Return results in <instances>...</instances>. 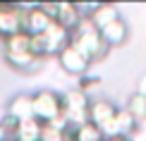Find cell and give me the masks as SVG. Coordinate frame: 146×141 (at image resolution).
<instances>
[{
	"instance_id": "cell-1",
	"label": "cell",
	"mask_w": 146,
	"mask_h": 141,
	"mask_svg": "<svg viewBox=\"0 0 146 141\" xmlns=\"http://www.w3.org/2000/svg\"><path fill=\"white\" fill-rule=\"evenodd\" d=\"M70 46H74L79 53H84L91 62L96 60H103L108 53V46L103 43L101 38V31L94 26L91 19H82L77 24V29L70 34Z\"/></svg>"
},
{
	"instance_id": "cell-2",
	"label": "cell",
	"mask_w": 146,
	"mask_h": 141,
	"mask_svg": "<svg viewBox=\"0 0 146 141\" xmlns=\"http://www.w3.org/2000/svg\"><path fill=\"white\" fill-rule=\"evenodd\" d=\"M89 105H91V98L86 93H82L79 89H72L67 93H62V115L67 117L72 129L89 122Z\"/></svg>"
},
{
	"instance_id": "cell-3",
	"label": "cell",
	"mask_w": 146,
	"mask_h": 141,
	"mask_svg": "<svg viewBox=\"0 0 146 141\" xmlns=\"http://www.w3.org/2000/svg\"><path fill=\"white\" fill-rule=\"evenodd\" d=\"M31 98H34V117L38 122H43V124L53 122L62 113V96L50 89L36 91V93H31Z\"/></svg>"
},
{
	"instance_id": "cell-4",
	"label": "cell",
	"mask_w": 146,
	"mask_h": 141,
	"mask_svg": "<svg viewBox=\"0 0 146 141\" xmlns=\"http://www.w3.org/2000/svg\"><path fill=\"white\" fill-rule=\"evenodd\" d=\"M22 31L29 36H41L48 31V26L53 24V19L43 12L41 5H22Z\"/></svg>"
},
{
	"instance_id": "cell-5",
	"label": "cell",
	"mask_w": 146,
	"mask_h": 141,
	"mask_svg": "<svg viewBox=\"0 0 146 141\" xmlns=\"http://www.w3.org/2000/svg\"><path fill=\"white\" fill-rule=\"evenodd\" d=\"M22 5L15 3H0V38H10V36L22 31Z\"/></svg>"
},
{
	"instance_id": "cell-6",
	"label": "cell",
	"mask_w": 146,
	"mask_h": 141,
	"mask_svg": "<svg viewBox=\"0 0 146 141\" xmlns=\"http://www.w3.org/2000/svg\"><path fill=\"white\" fill-rule=\"evenodd\" d=\"M58 60H60V67H62L67 74L79 77V79L86 77V72H89V67H91V60H89L84 53H79L74 46L62 48V53L58 55Z\"/></svg>"
},
{
	"instance_id": "cell-7",
	"label": "cell",
	"mask_w": 146,
	"mask_h": 141,
	"mask_svg": "<svg viewBox=\"0 0 146 141\" xmlns=\"http://www.w3.org/2000/svg\"><path fill=\"white\" fill-rule=\"evenodd\" d=\"M41 38H43V46H46V58H50V55L58 58L62 53V48L70 46V31L65 26H60L58 22H53L48 26V31L41 34Z\"/></svg>"
},
{
	"instance_id": "cell-8",
	"label": "cell",
	"mask_w": 146,
	"mask_h": 141,
	"mask_svg": "<svg viewBox=\"0 0 146 141\" xmlns=\"http://www.w3.org/2000/svg\"><path fill=\"white\" fill-rule=\"evenodd\" d=\"M115 113H117V105L113 101H108V98H94L91 105H89V122L101 129L103 124H108L115 117Z\"/></svg>"
},
{
	"instance_id": "cell-9",
	"label": "cell",
	"mask_w": 146,
	"mask_h": 141,
	"mask_svg": "<svg viewBox=\"0 0 146 141\" xmlns=\"http://www.w3.org/2000/svg\"><path fill=\"white\" fill-rule=\"evenodd\" d=\"M7 117L12 122H24L34 117V98L31 93H17L7 105Z\"/></svg>"
},
{
	"instance_id": "cell-10",
	"label": "cell",
	"mask_w": 146,
	"mask_h": 141,
	"mask_svg": "<svg viewBox=\"0 0 146 141\" xmlns=\"http://www.w3.org/2000/svg\"><path fill=\"white\" fill-rule=\"evenodd\" d=\"M41 136H43V122H38L36 117L17 122L10 134L12 141H41Z\"/></svg>"
},
{
	"instance_id": "cell-11",
	"label": "cell",
	"mask_w": 146,
	"mask_h": 141,
	"mask_svg": "<svg viewBox=\"0 0 146 141\" xmlns=\"http://www.w3.org/2000/svg\"><path fill=\"white\" fill-rule=\"evenodd\" d=\"M82 19H84V17L79 15L77 3H58V15H55V22L60 24V26H65L70 34L77 29V24L82 22Z\"/></svg>"
},
{
	"instance_id": "cell-12",
	"label": "cell",
	"mask_w": 146,
	"mask_h": 141,
	"mask_svg": "<svg viewBox=\"0 0 146 141\" xmlns=\"http://www.w3.org/2000/svg\"><path fill=\"white\" fill-rule=\"evenodd\" d=\"M127 36H129V29H127V24H125L122 17H120V19H115L110 26H106V29L101 31V38H103V43H106L108 48H110V46L125 43Z\"/></svg>"
},
{
	"instance_id": "cell-13",
	"label": "cell",
	"mask_w": 146,
	"mask_h": 141,
	"mask_svg": "<svg viewBox=\"0 0 146 141\" xmlns=\"http://www.w3.org/2000/svg\"><path fill=\"white\" fill-rule=\"evenodd\" d=\"M89 19L94 22V26L98 29V31H103V29L110 26L115 19H120V12H117L115 5H106V3H103V5H96V7H94V12H91Z\"/></svg>"
},
{
	"instance_id": "cell-14",
	"label": "cell",
	"mask_w": 146,
	"mask_h": 141,
	"mask_svg": "<svg viewBox=\"0 0 146 141\" xmlns=\"http://www.w3.org/2000/svg\"><path fill=\"white\" fill-rule=\"evenodd\" d=\"M113 124H115L117 136H129V134L134 132V127H137V120L127 113V108H117V113H115V117H113Z\"/></svg>"
},
{
	"instance_id": "cell-15",
	"label": "cell",
	"mask_w": 146,
	"mask_h": 141,
	"mask_svg": "<svg viewBox=\"0 0 146 141\" xmlns=\"http://www.w3.org/2000/svg\"><path fill=\"white\" fill-rule=\"evenodd\" d=\"M72 141H103V134L96 124L91 122H84L82 127H74L72 129Z\"/></svg>"
},
{
	"instance_id": "cell-16",
	"label": "cell",
	"mask_w": 146,
	"mask_h": 141,
	"mask_svg": "<svg viewBox=\"0 0 146 141\" xmlns=\"http://www.w3.org/2000/svg\"><path fill=\"white\" fill-rule=\"evenodd\" d=\"M127 113H129L137 122H146V96L134 93L129 98V103H127Z\"/></svg>"
},
{
	"instance_id": "cell-17",
	"label": "cell",
	"mask_w": 146,
	"mask_h": 141,
	"mask_svg": "<svg viewBox=\"0 0 146 141\" xmlns=\"http://www.w3.org/2000/svg\"><path fill=\"white\" fill-rule=\"evenodd\" d=\"M127 139L129 141H146V122H137L134 132H132Z\"/></svg>"
},
{
	"instance_id": "cell-18",
	"label": "cell",
	"mask_w": 146,
	"mask_h": 141,
	"mask_svg": "<svg viewBox=\"0 0 146 141\" xmlns=\"http://www.w3.org/2000/svg\"><path fill=\"white\" fill-rule=\"evenodd\" d=\"M0 141H10V132L3 127V122H0Z\"/></svg>"
},
{
	"instance_id": "cell-19",
	"label": "cell",
	"mask_w": 146,
	"mask_h": 141,
	"mask_svg": "<svg viewBox=\"0 0 146 141\" xmlns=\"http://www.w3.org/2000/svg\"><path fill=\"white\" fill-rule=\"evenodd\" d=\"M139 93H141V96H146V77L141 79V81H139Z\"/></svg>"
},
{
	"instance_id": "cell-20",
	"label": "cell",
	"mask_w": 146,
	"mask_h": 141,
	"mask_svg": "<svg viewBox=\"0 0 146 141\" xmlns=\"http://www.w3.org/2000/svg\"><path fill=\"white\" fill-rule=\"evenodd\" d=\"M106 141H129L127 136H110V139H106Z\"/></svg>"
},
{
	"instance_id": "cell-21",
	"label": "cell",
	"mask_w": 146,
	"mask_h": 141,
	"mask_svg": "<svg viewBox=\"0 0 146 141\" xmlns=\"http://www.w3.org/2000/svg\"><path fill=\"white\" fill-rule=\"evenodd\" d=\"M10 141H12V139H10Z\"/></svg>"
}]
</instances>
